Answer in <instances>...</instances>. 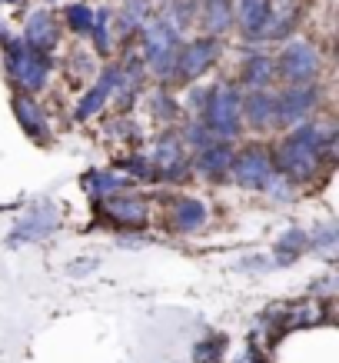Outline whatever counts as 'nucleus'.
<instances>
[{"mask_svg": "<svg viewBox=\"0 0 339 363\" xmlns=\"http://www.w3.org/2000/svg\"><path fill=\"white\" fill-rule=\"evenodd\" d=\"M333 147H336V130L333 127L303 123L280 143V160L273 167H280V174L289 184H306L319 174V167L333 160Z\"/></svg>", "mask_w": 339, "mask_h": 363, "instance_id": "f257e3e1", "label": "nucleus"}, {"mask_svg": "<svg viewBox=\"0 0 339 363\" xmlns=\"http://www.w3.org/2000/svg\"><path fill=\"white\" fill-rule=\"evenodd\" d=\"M4 67H7V77L23 90V94H37L47 87L50 77V60L47 54H37L23 40H7L4 44Z\"/></svg>", "mask_w": 339, "mask_h": 363, "instance_id": "f03ea898", "label": "nucleus"}, {"mask_svg": "<svg viewBox=\"0 0 339 363\" xmlns=\"http://www.w3.org/2000/svg\"><path fill=\"white\" fill-rule=\"evenodd\" d=\"M240 94L233 84H213L207 87V100H203V123L217 140H230L240 133Z\"/></svg>", "mask_w": 339, "mask_h": 363, "instance_id": "7ed1b4c3", "label": "nucleus"}, {"mask_svg": "<svg viewBox=\"0 0 339 363\" xmlns=\"http://www.w3.org/2000/svg\"><path fill=\"white\" fill-rule=\"evenodd\" d=\"M176 50H180V30L170 21H154L143 30V64L150 67L156 77H170Z\"/></svg>", "mask_w": 339, "mask_h": 363, "instance_id": "20e7f679", "label": "nucleus"}, {"mask_svg": "<svg viewBox=\"0 0 339 363\" xmlns=\"http://www.w3.org/2000/svg\"><path fill=\"white\" fill-rule=\"evenodd\" d=\"M217 60V40L213 37H200L193 44H186L176 50V60L170 67V84L183 87V84H193L197 77L207 74V67Z\"/></svg>", "mask_w": 339, "mask_h": 363, "instance_id": "39448f33", "label": "nucleus"}, {"mask_svg": "<svg viewBox=\"0 0 339 363\" xmlns=\"http://www.w3.org/2000/svg\"><path fill=\"white\" fill-rule=\"evenodd\" d=\"M230 174L240 187L263 190L266 187V180L276 174V167H273V157L266 154V150H260V147H246L243 154H233Z\"/></svg>", "mask_w": 339, "mask_h": 363, "instance_id": "423d86ee", "label": "nucleus"}, {"mask_svg": "<svg viewBox=\"0 0 339 363\" xmlns=\"http://www.w3.org/2000/svg\"><path fill=\"white\" fill-rule=\"evenodd\" d=\"M100 213H103V220L117 223V227L137 230L150 220V203L143 197H133V194H113V197L100 200Z\"/></svg>", "mask_w": 339, "mask_h": 363, "instance_id": "0eeeda50", "label": "nucleus"}, {"mask_svg": "<svg viewBox=\"0 0 339 363\" xmlns=\"http://www.w3.org/2000/svg\"><path fill=\"white\" fill-rule=\"evenodd\" d=\"M150 164H154L156 177H163V180H180L190 174V157H186V143L180 140V133H163L156 140Z\"/></svg>", "mask_w": 339, "mask_h": 363, "instance_id": "6e6552de", "label": "nucleus"}, {"mask_svg": "<svg viewBox=\"0 0 339 363\" xmlns=\"http://www.w3.org/2000/svg\"><path fill=\"white\" fill-rule=\"evenodd\" d=\"M280 74L289 87H299V84H313V77L319 74V57L309 44H293L286 47L283 57H280Z\"/></svg>", "mask_w": 339, "mask_h": 363, "instance_id": "1a4fd4ad", "label": "nucleus"}, {"mask_svg": "<svg viewBox=\"0 0 339 363\" xmlns=\"http://www.w3.org/2000/svg\"><path fill=\"white\" fill-rule=\"evenodd\" d=\"M316 107V87L313 84H299V87H286L276 97V127L303 121L309 111Z\"/></svg>", "mask_w": 339, "mask_h": 363, "instance_id": "9d476101", "label": "nucleus"}, {"mask_svg": "<svg viewBox=\"0 0 339 363\" xmlns=\"http://www.w3.org/2000/svg\"><path fill=\"white\" fill-rule=\"evenodd\" d=\"M117 84H120V67H107L103 74H100V80L93 84V87L84 94V100L77 104V111H74V117L77 121H90L93 113H100L103 107H107L110 94L117 90Z\"/></svg>", "mask_w": 339, "mask_h": 363, "instance_id": "9b49d317", "label": "nucleus"}, {"mask_svg": "<svg viewBox=\"0 0 339 363\" xmlns=\"http://www.w3.org/2000/svg\"><path fill=\"white\" fill-rule=\"evenodd\" d=\"M197 170L207 180H226L230 177V167H233V147L226 140H213L209 147L197 150Z\"/></svg>", "mask_w": 339, "mask_h": 363, "instance_id": "f8f14e48", "label": "nucleus"}, {"mask_svg": "<svg viewBox=\"0 0 339 363\" xmlns=\"http://www.w3.org/2000/svg\"><path fill=\"white\" fill-rule=\"evenodd\" d=\"M13 113H17L21 127L27 130V137H33L37 143L50 140V123H47V113H44V107L30 97V94H17V100H13Z\"/></svg>", "mask_w": 339, "mask_h": 363, "instance_id": "ddd939ff", "label": "nucleus"}, {"mask_svg": "<svg viewBox=\"0 0 339 363\" xmlns=\"http://www.w3.org/2000/svg\"><path fill=\"white\" fill-rule=\"evenodd\" d=\"M57 37H60V27L47 11H37L27 17V27H23V44L37 50V54H47L57 47Z\"/></svg>", "mask_w": 339, "mask_h": 363, "instance_id": "4468645a", "label": "nucleus"}, {"mask_svg": "<svg viewBox=\"0 0 339 363\" xmlns=\"http://www.w3.org/2000/svg\"><path fill=\"white\" fill-rule=\"evenodd\" d=\"M240 117H246V123L256 130L276 127V97L266 90H253L246 100H240Z\"/></svg>", "mask_w": 339, "mask_h": 363, "instance_id": "2eb2a0df", "label": "nucleus"}, {"mask_svg": "<svg viewBox=\"0 0 339 363\" xmlns=\"http://www.w3.org/2000/svg\"><path fill=\"white\" fill-rule=\"evenodd\" d=\"M207 203L197 197H180L173 200V207H170V227L176 233H193L200 230L203 223H207Z\"/></svg>", "mask_w": 339, "mask_h": 363, "instance_id": "dca6fc26", "label": "nucleus"}, {"mask_svg": "<svg viewBox=\"0 0 339 363\" xmlns=\"http://www.w3.org/2000/svg\"><path fill=\"white\" fill-rule=\"evenodd\" d=\"M296 21H299V0H270V21H266L263 40H283V37H289Z\"/></svg>", "mask_w": 339, "mask_h": 363, "instance_id": "f3484780", "label": "nucleus"}, {"mask_svg": "<svg viewBox=\"0 0 339 363\" xmlns=\"http://www.w3.org/2000/svg\"><path fill=\"white\" fill-rule=\"evenodd\" d=\"M270 21V0H240V30L250 40H263Z\"/></svg>", "mask_w": 339, "mask_h": 363, "instance_id": "a211bd4d", "label": "nucleus"}, {"mask_svg": "<svg viewBox=\"0 0 339 363\" xmlns=\"http://www.w3.org/2000/svg\"><path fill=\"white\" fill-rule=\"evenodd\" d=\"M57 220H60V217H57V207H50V203H47V207H37V210L27 213V220H21V227L13 230V237H17V240H37V237H47V233L57 227Z\"/></svg>", "mask_w": 339, "mask_h": 363, "instance_id": "6ab92c4d", "label": "nucleus"}, {"mask_svg": "<svg viewBox=\"0 0 339 363\" xmlns=\"http://www.w3.org/2000/svg\"><path fill=\"white\" fill-rule=\"evenodd\" d=\"M240 77H243V84H246V87L266 90V84L276 77V67H273V60H270L266 54L253 50V54H246V60H243Z\"/></svg>", "mask_w": 339, "mask_h": 363, "instance_id": "aec40b11", "label": "nucleus"}, {"mask_svg": "<svg viewBox=\"0 0 339 363\" xmlns=\"http://www.w3.org/2000/svg\"><path fill=\"white\" fill-rule=\"evenodd\" d=\"M200 21L213 37L233 27V0H203L200 4Z\"/></svg>", "mask_w": 339, "mask_h": 363, "instance_id": "412c9836", "label": "nucleus"}, {"mask_svg": "<svg viewBox=\"0 0 339 363\" xmlns=\"http://www.w3.org/2000/svg\"><path fill=\"white\" fill-rule=\"evenodd\" d=\"M130 187V177L117 174V170H97V174L87 177V190L93 197H113V194H123V190Z\"/></svg>", "mask_w": 339, "mask_h": 363, "instance_id": "4be33fe9", "label": "nucleus"}, {"mask_svg": "<svg viewBox=\"0 0 339 363\" xmlns=\"http://www.w3.org/2000/svg\"><path fill=\"white\" fill-rule=\"evenodd\" d=\"M306 247H309V237L303 230H286L283 237H280V243H276V260H280V264H289V260H296Z\"/></svg>", "mask_w": 339, "mask_h": 363, "instance_id": "5701e85b", "label": "nucleus"}, {"mask_svg": "<svg viewBox=\"0 0 339 363\" xmlns=\"http://www.w3.org/2000/svg\"><path fill=\"white\" fill-rule=\"evenodd\" d=\"M67 23H70V30L90 33V27H93V11H90L87 4H74V7H67Z\"/></svg>", "mask_w": 339, "mask_h": 363, "instance_id": "b1692460", "label": "nucleus"}, {"mask_svg": "<svg viewBox=\"0 0 339 363\" xmlns=\"http://www.w3.org/2000/svg\"><path fill=\"white\" fill-rule=\"evenodd\" d=\"M90 33H93V44H97L100 54H110V13L107 11L93 13V27H90Z\"/></svg>", "mask_w": 339, "mask_h": 363, "instance_id": "393cba45", "label": "nucleus"}, {"mask_svg": "<svg viewBox=\"0 0 339 363\" xmlns=\"http://www.w3.org/2000/svg\"><path fill=\"white\" fill-rule=\"evenodd\" d=\"M223 337H209V340H200L197 350H193V360L197 363H217L219 357H223Z\"/></svg>", "mask_w": 339, "mask_h": 363, "instance_id": "a878e982", "label": "nucleus"}, {"mask_svg": "<svg viewBox=\"0 0 339 363\" xmlns=\"http://www.w3.org/2000/svg\"><path fill=\"white\" fill-rule=\"evenodd\" d=\"M123 170H127V177H140V180H156V170L154 164H150V157L143 154H133L123 160Z\"/></svg>", "mask_w": 339, "mask_h": 363, "instance_id": "bb28decb", "label": "nucleus"}, {"mask_svg": "<svg viewBox=\"0 0 339 363\" xmlns=\"http://www.w3.org/2000/svg\"><path fill=\"white\" fill-rule=\"evenodd\" d=\"M150 111H154L156 121H176L180 117V107H176V100L170 94H156L154 104H150Z\"/></svg>", "mask_w": 339, "mask_h": 363, "instance_id": "cd10ccee", "label": "nucleus"}, {"mask_svg": "<svg viewBox=\"0 0 339 363\" xmlns=\"http://www.w3.org/2000/svg\"><path fill=\"white\" fill-rule=\"evenodd\" d=\"M213 140H217V137H213V133L207 130V123H193V127L186 130V143H193L197 150H203V147H209V143H213Z\"/></svg>", "mask_w": 339, "mask_h": 363, "instance_id": "c85d7f7f", "label": "nucleus"}, {"mask_svg": "<svg viewBox=\"0 0 339 363\" xmlns=\"http://www.w3.org/2000/svg\"><path fill=\"white\" fill-rule=\"evenodd\" d=\"M0 4H17V0H0Z\"/></svg>", "mask_w": 339, "mask_h": 363, "instance_id": "c756f323", "label": "nucleus"}]
</instances>
